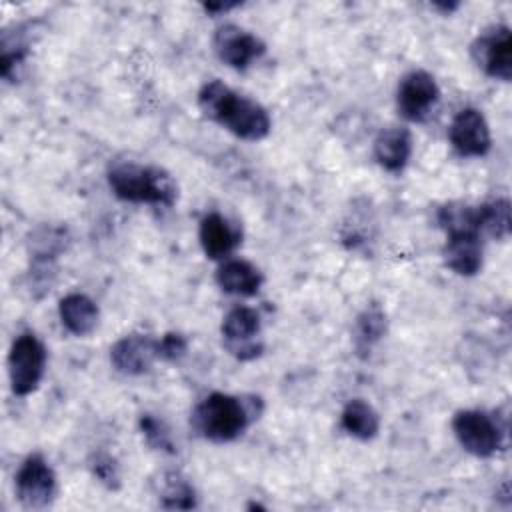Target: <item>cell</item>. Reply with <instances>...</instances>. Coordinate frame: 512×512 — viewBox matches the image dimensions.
Instances as JSON below:
<instances>
[{"instance_id": "1", "label": "cell", "mask_w": 512, "mask_h": 512, "mask_svg": "<svg viewBox=\"0 0 512 512\" xmlns=\"http://www.w3.org/2000/svg\"><path fill=\"white\" fill-rule=\"evenodd\" d=\"M198 106L208 120L242 140H262L272 128L270 114L262 104L236 94L220 80H210L200 88Z\"/></svg>"}, {"instance_id": "2", "label": "cell", "mask_w": 512, "mask_h": 512, "mask_svg": "<svg viewBox=\"0 0 512 512\" xmlns=\"http://www.w3.org/2000/svg\"><path fill=\"white\" fill-rule=\"evenodd\" d=\"M260 412V398L212 392L194 408L190 424L206 440L230 442L238 438Z\"/></svg>"}, {"instance_id": "3", "label": "cell", "mask_w": 512, "mask_h": 512, "mask_svg": "<svg viewBox=\"0 0 512 512\" xmlns=\"http://www.w3.org/2000/svg\"><path fill=\"white\" fill-rule=\"evenodd\" d=\"M108 184L116 198L134 204L172 206L178 196L176 182L166 170L130 160H120L110 166Z\"/></svg>"}, {"instance_id": "4", "label": "cell", "mask_w": 512, "mask_h": 512, "mask_svg": "<svg viewBox=\"0 0 512 512\" xmlns=\"http://www.w3.org/2000/svg\"><path fill=\"white\" fill-rule=\"evenodd\" d=\"M46 348L34 334H20L8 352V376L16 396L34 392L44 376Z\"/></svg>"}, {"instance_id": "5", "label": "cell", "mask_w": 512, "mask_h": 512, "mask_svg": "<svg viewBox=\"0 0 512 512\" xmlns=\"http://www.w3.org/2000/svg\"><path fill=\"white\" fill-rule=\"evenodd\" d=\"M452 430L460 446L478 458H488L502 448L500 424L482 410H460L452 418Z\"/></svg>"}, {"instance_id": "6", "label": "cell", "mask_w": 512, "mask_h": 512, "mask_svg": "<svg viewBox=\"0 0 512 512\" xmlns=\"http://www.w3.org/2000/svg\"><path fill=\"white\" fill-rule=\"evenodd\" d=\"M260 328V314L254 308L236 306L222 320V344L234 358L242 362L254 360L264 350Z\"/></svg>"}, {"instance_id": "7", "label": "cell", "mask_w": 512, "mask_h": 512, "mask_svg": "<svg viewBox=\"0 0 512 512\" xmlns=\"http://www.w3.org/2000/svg\"><path fill=\"white\" fill-rule=\"evenodd\" d=\"M472 58L486 76L508 82L512 78V34L508 26L484 30L470 46Z\"/></svg>"}, {"instance_id": "8", "label": "cell", "mask_w": 512, "mask_h": 512, "mask_svg": "<svg viewBox=\"0 0 512 512\" xmlns=\"http://www.w3.org/2000/svg\"><path fill=\"white\" fill-rule=\"evenodd\" d=\"M56 494V476L42 454H30L16 474V496L24 508H46Z\"/></svg>"}, {"instance_id": "9", "label": "cell", "mask_w": 512, "mask_h": 512, "mask_svg": "<svg viewBox=\"0 0 512 512\" xmlns=\"http://www.w3.org/2000/svg\"><path fill=\"white\" fill-rule=\"evenodd\" d=\"M438 100L440 88L432 74L424 70L408 72L398 84L396 106L402 118L410 122H424L434 112Z\"/></svg>"}, {"instance_id": "10", "label": "cell", "mask_w": 512, "mask_h": 512, "mask_svg": "<svg viewBox=\"0 0 512 512\" xmlns=\"http://www.w3.org/2000/svg\"><path fill=\"white\" fill-rule=\"evenodd\" d=\"M448 138L452 148L466 158H478L488 154L492 136L484 114L476 108H462L450 122Z\"/></svg>"}, {"instance_id": "11", "label": "cell", "mask_w": 512, "mask_h": 512, "mask_svg": "<svg viewBox=\"0 0 512 512\" xmlns=\"http://www.w3.org/2000/svg\"><path fill=\"white\" fill-rule=\"evenodd\" d=\"M212 46H214L216 56L224 64L238 68V70L250 66L266 50L264 42L258 36H254L252 32H248L236 24L220 26L214 34Z\"/></svg>"}, {"instance_id": "12", "label": "cell", "mask_w": 512, "mask_h": 512, "mask_svg": "<svg viewBox=\"0 0 512 512\" xmlns=\"http://www.w3.org/2000/svg\"><path fill=\"white\" fill-rule=\"evenodd\" d=\"M158 358V340L146 334H128L110 348L112 366L128 376L148 372Z\"/></svg>"}, {"instance_id": "13", "label": "cell", "mask_w": 512, "mask_h": 512, "mask_svg": "<svg viewBox=\"0 0 512 512\" xmlns=\"http://www.w3.org/2000/svg\"><path fill=\"white\" fill-rule=\"evenodd\" d=\"M442 256H444V264L452 272L460 276H474L482 268L480 234L476 232L446 234Z\"/></svg>"}, {"instance_id": "14", "label": "cell", "mask_w": 512, "mask_h": 512, "mask_svg": "<svg viewBox=\"0 0 512 512\" xmlns=\"http://www.w3.org/2000/svg\"><path fill=\"white\" fill-rule=\"evenodd\" d=\"M198 238L204 254L210 260L228 258L240 244V232L218 212H210L200 220Z\"/></svg>"}, {"instance_id": "15", "label": "cell", "mask_w": 512, "mask_h": 512, "mask_svg": "<svg viewBox=\"0 0 512 512\" xmlns=\"http://www.w3.org/2000/svg\"><path fill=\"white\" fill-rule=\"evenodd\" d=\"M412 154V136L406 128L392 126L374 140V158L388 172H400Z\"/></svg>"}, {"instance_id": "16", "label": "cell", "mask_w": 512, "mask_h": 512, "mask_svg": "<svg viewBox=\"0 0 512 512\" xmlns=\"http://www.w3.org/2000/svg\"><path fill=\"white\" fill-rule=\"evenodd\" d=\"M58 314L62 320V326L74 334V336H88L98 326V306L92 298L80 292L66 294L58 304Z\"/></svg>"}, {"instance_id": "17", "label": "cell", "mask_w": 512, "mask_h": 512, "mask_svg": "<svg viewBox=\"0 0 512 512\" xmlns=\"http://www.w3.org/2000/svg\"><path fill=\"white\" fill-rule=\"evenodd\" d=\"M262 280V272L254 264L240 258L224 260L216 270V284L226 294L252 296L260 290Z\"/></svg>"}, {"instance_id": "18", "label": "cell", "mask_w": 512, "mask_h": 512, "mask_svg": "<svg viewBox=\"0 0 512 512\" xmlns=\"http://www.w3.org/2000/svg\"><path fill=\"white\" fill-rule=\"evenodd\" d=\"M340 422L342 428L358 440H372L380 430L378 412L362 398H354L344 406Z\"/></svg>"}, {"instance_id": "19", "label": "cell", "mask_w": 512, "mask_h": 512, "mask_svg": "<svg viewBox=\"0 0 512 512\" xmlns=\"http://www.w3.org/2000/svg\"><path fill=\"white\" fill-rule=\"evenodd\" d=\"M478 230L496 240L510 236V202L496 198L478 206Z\"/></svg>"}, {"instance_id": "20", "label": "cell", "mask_w": 512, "mask_h": 512, "mask_svg": "<svg viewBox=\"0 0 512 512\" xmlns=\"http://www.w3.org/2000/svg\"><path fill=\"white\" fill-rule=\"evenodd\" d=\"M386 332V314L378 304H370L356 318L354 328V344L358 352H370V348L384 336Z\"/></svg>"}, {"instance_id": "21", "label": "cell", "mask_w": 512, "mask_h": 512, "mask_svg": "<svg viewBox=\"0 0 512 512\" xmlns=\"http://www.w3.org/2000/svg\"><path fill=\"white\" fill-rule=\"evenodd\" d=\"M436 218H438V226L446 234H454V232H476V234H480V230H478V206H470V204H464V202H450V204H444L438 210Z\"/></svg>"}, {"instance_id": "22", "label": "cell", "mask_w": 512, "mask_h": 512, "mask_svg": "<svg viewBox=\"0 0 512 512\" xmlns=\"http://www.w3.org/2000/svg\"><path fill=\"white\" fill-rule=\"evenodd\" d=\"M160 506L168 510H190L196 506L194 488L178 472H168L162 478Z\"/></svg>"}, {"instance_id": "23", "label": "cell", "mask_w": 512, "mask_h": 512, "mask_svg": "<svg viewBox=\"0 0 512 512\" xmlns=\"http://www.w3.org/2000/svg\"><path fill=\"white\" fill-rule=\"evenodd\" d=\"M140 428H142V434L146 438V442L156 448V450H166V452H174L172 448V440H170V434L166 430V426L154 418L152 414H142L140 418Z\"/></svg>"}, {"instance_id": "24", "label": "cell", "mask_w": 512, "mask_h": 512, "mask_svg": "<svg viewBox=\"0 0 512 512\" xmlns=\"http://www.w3.org/2000/svg\"><path fill=\"white\" fill-rule=\"evenodd\" d=\"M90 466H92L94 476H96L102 484H106L108 488H118V484H120V472H118V464L114 462L112 456H108V454H96Z\"/></svg>"}, {"instance_id": "25", "label": "cell", "mask_w": 512, "mask_h": 512, "mask_svg": "<svg viewBox=\"0 0 512 512\" xmlns=\"http://www.w3.org/2000/svg\"><path fill=\"white\" fill-rule=\"evenodd\" d=\"M186 350H188V342L182 334L168 332L162 338H158V356L162 360H168V362L180 360L186 354Z\"/></svg>"}, {"instance_id": "26", "label": "cell", "mask_w": 512, "mask_h": 512, "mask_svg": "<svg viewBox=\"0 0 512 512\" xmlns=\"http://www.w3.org/2000/svg\"><path fill=\"white\" fill-rule=\"evenodd\" d=\"M238 4H204L202 8L206 10V12H228V10H232V8H236Z\"/></svg>"}]
</instances>
